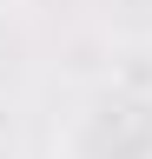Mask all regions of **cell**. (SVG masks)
<instances>
[]
</instances>
